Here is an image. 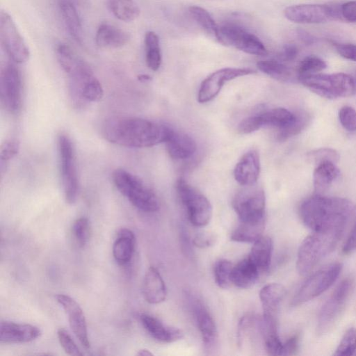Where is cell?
<instances>
[{"mask_svg": "<svg viewBox=\"0 0 356 356\" xmlns=\"http://www.w3.org/2000/svg\"><path fill=\"white\" fill-rule=\"evenodd\" d=\"M266 218L252 220L240 221V224L232 232L231 240L241 243H254L262 236Z\"/></svg>", "mask_w": 356, "mask_h": 356, "instance_id": "30", "label": "cell"}, {"mask_svg": "<svg viewBox=\"0 0 356 356\" xmlns=\"http://www.w3.org/2000/svg\"><path fill=\"white\" fill-rule=\"evenodd\" d=\"M355 210L350 200L316 194L302 202L299 211L304 224L313 231H328L345 229Z\"/></svg>", "mask_w": 356, "mask_h": 356, "instance_id": "2", "label": "cell"}, {"mask_svg": "<svg viewBox=\"0 0 356 356\" xmlns=\"http://www.w3.org/2000/svg\"><path fill=\"white\" fill-rule=\"evenodd\" d=\"M232 264L230 261L225 259H219L215 264L213 274L215 282L222 289H228L232 285Z\"/></svg>", "mask_w": 356, "mask_h": 356, "instance_id": "38", "label": "cell"}, {"mask_svg": "<svg viewBox=\"0 0 356 356\" xmlns=\"http://www.w3.org/2000/svg\"><path fill=\"white\" fill-rule=\"evenodd\" d=\"M72 234L80 248L84 247L89 241L90 227L88 219L81 217L76 219L72 225Z\"/></svg>", "mask_w": 356, "mask_h": 356, "instance_id": "42", "label": "cell"}, {"mask_svg": "<svg viewBox=\"0 0 356 356\" xmlns=\"http://www.w3.org/2000/svg\"><path fill=\"white\" fill-rule=\"evenodd\" d=\"M59 10L70 35L77 42L81 43L83 29L77 10L71 0H59Z\"/></svg>", "mask_w": 356, "mask_h": 356, "instance_id": "28", "label": "cell"}, {"mask_svg": "<svg viewBox=\"0 0 356 356\" xmlns=\"http://www.w3.org/2000/svg\"><path fill=\"white\" fill-rule=\"evenodd\" d=\"M41 334L33 325L2 321L0 324V341L2 343H22L32 341Z\"/></svg>", "mask_w": 356, "mask_h": 356, "instance_id": "19", "label": "cell"}, {"mask_svg": "<svg viewBox=\"0 0 356 356\" xmlns=\"http://www.w3.org/2000/svg\"><path fill=\"white\" fill-rule=\"evenodd\" d=\"M254 73V70L246 67H225L215 71L202 82L197 95L198 102L202 104L211 101L226 82Z\"/></svg>", "mask_w": 356, "mask_h": 356, "instance_id": "15", "label": "cell"}, {"mask_svg": "<svg viewBox=\"0 0 356 356\" xmlns=\"http://www.w3.org/2000/svg\"><path fill=\"white\" fill-rule=\"evenodd\" d=\"M309 163L316 166L321 163L330 161L337 163L339 160V153L330 147H321L310 151L307 154Z\"/></svg>", "mask_w": 356, "mask_h": 356, "instance_id": "41", "label": "cell"}, {"mask_svg": "<svg viewBox=\"0 0 356 356\" xmlns=\"http://www.w3.org/2000/svg\"><path fill=\"white\" fill-rule=\"evenodd\" d=\"M327 67L326 63L316 56H308L300 63L297 69V78L312 74H316Z\"/></svg>", "mask_w": 356, "mask_h": 356, "instance_id": "39", "label": "cell"}, {"mask_svg": "<svg viewBox=\"0 0 356 356\" xmlns=\"http://www.w3.org/2000/svg\"><path fill=\"white\" fill-rule=\"evenodd\" d=\"M165 143L170 156L176 160L190 158L197 149L195 141L193 138L172 129Z\"/></svg>", "mask_w": 356, "mask_h": 356, "instance_id": "22", "label": "cell"}, {"mask_svg": "<svg viewBox=\"0 0 356 356\" xmlns=\"http://www.w3.org/2000/svg\"><path fill=\"white\" fill-rule=\"evenodd\" d=\"M0 40L6 53L15 63H23L29 59L30 51L26 42L12 17L3 10L0 13Z\"/></svg>", "mask_w": 356, "mask_h": 356, "instance_id": "11", "label": "cell"}, {"mask_svg": "<svg viewBox=\"0 0 356 356\" xmlns=\"http://www.w3.org/2000/svg\"><path fill=\"white\" fill-rule=\"evenodd\" d=\"M344 229L314 231L302 242L298 251L296 268L301 275L308 274L334 250Z\"/></svg>", "mask_w": 356, "mask_h": 356, "instance_id": "3", "label": "cell"}, {"mask_svg": "<svg viewBox=\"0 0 356 356\" xmlns=\"http://www.w3.org/2000/svg\"><path fill=\"white\" fill-rule=\"evenodd\" d=\"M139 318L145 330L158 341L172 343L183 337L184 334L181 330L163 324L156 317L147 314H140Z\"/></svg>", "mask_w": 356, "mask_h": 356, "instance_id": "21", "label": "cell"}, {"mask_svg": "<svg viewBox=\"0 0 356 356\" xmlns=\"http://www.w3.org/2000/svg\"><path fill=\"white\" fill-rule=\"evenodd\" d=\"M108 6L113 15L123 22H132L140 15V9L134 0H108Z\"/></svg>", "mask_w": 356, "mask_h": 356, "instance_id": "34", "label": "cell"}, {"mask_svg": "<svg viewBox=\"0 0 356 356\" xmlns=\"http://www.w3.org/2000/svg\"><path fill=\"white\" fill-rule=\"evenodd\" d=\"M136 355H140V356H149V355H153V353H152L149 350L147 349H141V350H139L137 353H136Z\"/></svg>", "mask_w": 356, "mask_h": 356, "instance_id": "53", "label": "cell"}, {"mask_svg": "<svg viewBox=\"0 0 356 356\" xmlns=\"http://www.w3.org/2000/svg\"><path fill=\"white\" fill-rule=\"evenodd\" d=\"M311 117L305 111H300L296 113L293 121L286 127L280 129L277 138L280 140H285L289 138L296 136L304 130L309 124Z\"/></svg>", "mask_w": 356, "mask_h": 356, "instance_id": "35", "label": "cell"}, {"mask_svg": "<svg viewBox=\"0 0 356 356\" xmlns=\"http://www.w3.org/2000/svg\"><path fill=\"white\" fill-rule=\"evenodd\" d=\"M60 175L66 202L74 204L79 191L74 146L69 136L60 134L57 139Z\"/></svg>", "mask_w": 356, "mask_h": 356, "instance_id": "6", "label": "cell"}, {"mask_svg": "<svg viewBox=\"0 0 356 356\" xmlns=\"http://www.w3.org/2000/svg\"><path fill=\"white\" fill-rule=\"evenodd\" d=\"M295 117L296 113L284 108H275L243 119L239 123V129L243 134L252 133L264 126L276 127L280 130L289 125Z\"/></svg>", "mask_w": 356, "mask_h": 356, "instance_id": "16", "label": "cell"}, {"mask_svg": "<svg viewBox=\"0 0 356 356\" xmlns=\"http://www.w3.org/2000/svg\"><path fill=\"white\" fill-rule=\"evenodd\" d=\"M216 241V236L213 233L204 232L195 235L193 243L198 248H205L213 245Z\"/></svg>", "mask_w": 356, "mask_h": 356, "instance_id": "46", "label": "cell"}, {"mask_svg": "<svg viewBox=\"0 0 356 356\" xmlns=\"http://www.w3.org/2000/svg\"><path fill=\"white\" fill-rule=\"evenodd\" d=\"M273 243L270 237L262 236L252 245L248 257L257 266L259 272H266L268 270L272 253Z\"/></svg>", "mask_w": 356, "mask_h": 356, "instance_id": "29", "label": "cell"}, {"mask_svg": "<svg viewBox=\"0 0 356 356\" xmlns=\"http://www.w3.org/2000/svg\"><path fill=\"white\" fill-rule=\"evenodd\" d=\"M192 310L206 351H213L218 345V334L212 316L197 298L192 299Z\"/></svg>", "mask_w": 356, "mask_h": 356, "instance_id": "18", "label": "cell"}, {"mask_svg": "<svg viewBox=\"0 0 356 356\" xmlns=\"http://www.w3.org/2000/svg\"><path fill=\"white\" fill-rule=\"evenodd\" d=\"M356 355V329L350 327L343 334L334 355L352 356Z\"/></svg>", "mask_w": 356, "mask_h": 356, "instance_id": "40", "label": "cell"}, {"mask_svg": "<svg viewBox=\"0 0 356 356\" xmlns=\"http://www.w3.org/2000/svg\"><path fill=\"white\" fill-rule=\"evenodd\" d=\"M257 67L263 73L279 81H289L293 76L291 69L278 59L259 60Z\"/></svg>", "mask_w": 356, "mask_h": 356, "instance_id": "33", "label": "cell"}, {"mask_svg": "<svg viewBox=\"0 0 356 356\" xmlns=\"http://www.w3.org/2000/svg\"><path fill=\"white\" fill-rule=\"evenodd\" d=\"M260 321L261 318H258L252 314H248L241 318L237 329V343L238 346L242 347L248 339L253 335L252 332L259 327Z\"/></svg>", "mask_w": 356, "mask_h": 356, "instance_id": "37", "label": "cell"}, {"mask_svg": "<svg viewBox=\"0 0 356 356\" xmlns=\"http://www.w3.org/2000/svg\"><path fill=\"white\" fill-rule=\"evenodd\" d=\"M233 200V207L240 221L252 220L265 217L266 197L263 189L254 185L244 186Z\"/></svg>", "mask_w": 356, "mask_h": 356, "instance_id": "13", "label": "cell"}, {"mask_svg": "<svg viewBox=\"0 0 356 356\" xmlns=\"http://www.w3.org/2000/svg\"><path fill=\"white\" fill-rule=\"evenodd\" d=\"M356 250V222L353 227L343 248L342 252L344 254H349Z\"/></svg>", "mask_w": 356, "mask_h": 356, "instance_id": "51", "label": "cell"}, {"mask_svg": "<svg viewBox=\"0 0 356 356\" xmlns=\"http://www.w3.org/2000/svg\"><path fill=\"white\" fill-rule=\"evenodd\" d=\"M19 151V143L15 139L3 142L0 147V156L2 161H8L15 157Z\"/></svg>", "mask_w": 356, "mask_h": 356, "instance_id": "45", "label": "cell"}, {"mask_svg": "<svg viewBox=\"0 0 356 356\" xmlns=\"http://www.w3.org/2000/svg\"><path fill=\"white\" fill-rule=\"evenodd\" d=\"M215 38L220 43L233 47L248 54H268L267 49L258 37L237 24H225L219 26Z\"/></svg>", "mask_w": 356, "mask_h": 356, "instance_id": "10", "label": "cell"}, {"mask_svg": "<svg viewBox=\"0 0 356 356\" xmlns=\"http://www.w3.org/2000/svg\"><path fill=\"white\" fill-rule=\"evenodd\" d=\"M285 293L284 287L278 283H270L262 287L259 292L262 316L277 317L278 308Z\"/></svg>", "mask_w": 356, "mask_h": 356, "instance_id": "25", "label": "cell"}, {"mask_svg": "<svg viewBox=\"0 0 356 356\" xmlns=\"http://www.w3.org/2000/svg\"><path fill=\"white\" fill-rule=\"evenodd\" d=\"M298 52V48L296 44L288 43L283 46L277 55V58L282 62L292 61L297 57Z\"/></svg>", "mask_w": 356, "mask_h": 356, "instance_id": "48", "label": "cell"}, {"mask_svg": "<svg viewBox=\"0 0 356 356\" xmlns=\"http://www.w3.org/2000/svg\"><path fill=\"white\" fill-rule=\"evenodd\" d=\"M341 269V264L336 262L330 264L312 274L294 295L291 300V306L300 305L325 291L337 280Z\"/></svg>", "mask_w": 356, "mask_h": 356, "instance_id": "9", "label": "cell"}, {"mask_svg": "<svg viewBox=\"0 0 356 356\" xmlns=\"http://www.w3.org/2000/svg\"><path fill=\"white\" fill-rule=\"evenodd\" d=\"M136 238L129 229H122L113 245V255L120 265L128 264L132 259L135 249Z\"/></svg>", "mask_w": 356, "mask_h": 356, "instance_id": "26", "label": "cell"}, {"mask_svg": "<svg viewBox=\"0 0 356 356\" xmlns=\"http://www.w3.org/2000/svg\"><path fill=\"white\" fill-rule=\"evenodd\" d=\"M172 128L136 117H113L104 122L102 132L113 144L129 147H149L165 143Z\"/></svg>", "mask_w": 356, "mask_h": 356, "instance_id": "1", "label": "cell"}, {"mask_svg": "<svg viewBox=\"0 0 356 356\" xmlns=\"http://www.w3.org/2000/svg\"><path fill=\"white\" fill-rule=\"evenodd\" d=\"M56 298L67 314L70 326L80 343L85 348H90L86 321L79 305L72 298L65 294H57Z\"/></svg>", "mask_w": 356, "mask_h": 356, "instance_id": "17", "label": "cell"}, {"mask_svg": "<svg viewBox=\"0 0 356 356\" xmlns=\"http://www.w3.org/2000/svg\"><path fill=\"white\" fill-rule=\"evenodd\" d=\"M178 195L186 208L190 222L195 227H204L210 222L213 209L209 200L183 178L177 182Z\"/></svg>", "mask_w": 356, "mask_h": 356, "instance_id": "8", "label": "cell"}, {"mask_svg": "<svg viewBox=\"0 0 356 356\" xmlns=\"http://www.w3.org/2000/svg\"><path fill=\"white\" fill-rule=\"evenodd\" d=\"M189 13L206 32L216 37L219 26L207 10L198 6H191L189 7Z\"/></svg>", "mask_w": 356, "mask_h": 356, "instance_id": "36", "label": "cell"}, {"mask_svg": "<svg viewBox=\"0 0 356 356\" xmlns=\"http://www.w3.org/2000/svg\"><path fill=\"white\" fill-rule=\"evenodd\" d=\"M285 17L294 23L320 24L341 19L340 6L327 4H298L286 7Z\"/></svg>", "mask_w": 356, "mask_h": 356, "instance_id": "12", "label": "cell"}, {"mask_svg": "<svg viewBox=\"0 0 356 356\" xmlns=\"http://www.w3.org/2000/svg\"><path fill=\"white\" fill-rule=\"evenodd\" d=\"M112 179L117 189L138 209L146 213L159 209L156 195L137 176L124 169H116Z\"/></svg>", "mask_w": 356, "mask_h": 356, "instance_id": "4", "label": "cell"}, {"mask_svg": "<svg viewBox=\"0 0 356 356\" xmlns=\"http://www.w3.org/2000/svg\"><path fill=\"white\" fill-rule=\"evenodd\" d=\"M340 175V170L334 163L326 161L317 165L313 174L314 191L321 194L331 186Z\"/></svg>", "mask_w": 356, "mask_h": 356, "instance_id": "31", "label": "cell"}, {"mask_svg": "<svg viewBox=\"0 0 356 356\" xmlns=\"http://www.w3.org/2000/svg\"><path fill=\"white\" fill-rule=\"evenodd\" d=\"M296 34L298 39L305 45H312L316 42V38L305 30L298 29Z\"/></svg>", "mask_w": 356, "mask_h": 356, "instance_id": "52", "label": "cell"}, {"mask_svg": "<svg viewBox=\"0 0 356 356\" xmlns=\"http://www.w3.org/2000/svg\"><path fill=\"white\" fill-rule=\"evenodd\" d=\"M143 294L145 300L150 304H159L166 298L165 282L158 270L153 266L149 267L145 275Z\"/></svg>", "mask_w": 356, "mask_h": 356, "instance_id": "23", "label": "cell"}, {"mask_svg": "<svg viewBox=\"0 0 356 356\" xmlns=\"http://www.w3.org/2000/svg\"><path fill=\"white\" fill-rule=\"evenodd\" d=\"M57 335L60 346L67 354L72 356L83 355L79 347L65 329L60 328L57 332Z\"/></svg>", "mask_w": 356, "mask_h": 356, "instance_id": "43", "label": "cell"}, {"mask_svg": "<svg viewBox=\"0 0 356 356\" xmlns=\"http://www.w3.org/2000/svg\"><path fill=\"white\" fill-rule=\"evenodd\" d=\"M145 61L147 67L156 71L161 64V52L159 38L154 31H147L145 35Z\"/></svg>", "mask_w": 356, "mask_h": 356, "instance_id": "32", "label": "cell"}, {"mask_svg": "<svg viewBox=\"0 0 356 356\" xmlns=\"http://www.w3.org/2000/svg\"><path fill=\"white\" fill-rule=\"evenodd\" d=\"M138 79L140 81L145 82V81H150L151 80V77L149 75H147V74H140V75H139L138 76Z\"/></svg>", "mask_w": 356, "mask_h": 356, "instance_id": "54", "label": "cell"}, {"mask_svg": "<svg viewBox=\"0 0 356 356\" xmlns=\"http://www.w3.org/2000/svg\"><path fill=\"white\" fill-rule=\"evenodd\" d=\"M0 80L3 104L10 113H18L22 104V79L18 68L13 63L6 64L1 70Z\"/></svg>", "mask_w": 356, "mask_h": 356, "instance_id": "14", "label": "cell"}, {"mask_svg": "<svg viewBox=\"0 0 356 356\" xmlns=\"http://www.w3.org/2000/svg\"><path fill=\"white\" fill-rule=\"evenodd\" d=\"M298 79L309 90L326 99L350 97L355 91L353 77L342 72L331 74L316 73L300 76Z\"/></svg>", "mask_w": 356, "mask_h": 356, "instance_id": "5", "label": "cell"}, {"mask_svg": "<svg viewBox=\"0 0 356 356\" xmlns=\"http://www.w3.org/2000/svg\"><path fill=\"white\" fill-rule=\"evenodd\" d=\"M352 279L343 280L323 305L317 321L316 332L322 335L329 332L343 314L353 292Z\"/></svg>", "mask_w": 356, "mask_h": 356, "instance_id": "7", "label": "cell"}, {"mask_svg": "<svg viewBox=\"0 0 356 356\" xmlns=\"http://www.w3.org/2000/svg\"><path fill=\"white\" fill-rule=\"evenodd\" d=\"M335 49L343 58L356 61V44H337L335 45Z\"/></svg>", "mask_w": 356, "mask_h": 356, "instance_id": "50", "label": "cell"}, {"mask_svg": "<svg viewBox=\"0 0 356 356\" xmlns=\"http://www.w3.org/2000/svg\"><path fill=\"white\" fill-rule=\"evenodd\" d=\"M259 273L257 266L247 257L233 266L231 275L232 285L241 289L250 288L257 282Z\"/></svg>", "mask_w": 356, "mask_h": 356, "instance_id": "27", "label": "cell"}, {"mask_svg": "<svg viewBox=\"0 0 356 356\" xmlns=\"http://www.w3.org/2000/svg\"><path fill=\"white\" fill-rule=\"evenodd\" d=\"M261 170L258 152L250 150L243 155L234 170L235 180L243 186L254 185Z\"/></svg>", "mask_w": 356, "mask_h": 356, "instance_id": "20", "label": "cell"}, {"mask_svg": "<svg viewBox=\"0 0 356 356\" xmlns=\"http://www.w3.org/2000/svg\"><path fill=\"white\" fill-rule=\"evenodd\" d=\"M341 19L356 22V1H347L340 6Z\"/></svg>", "mask_w": 356, "mask_h": 356, "instance_id": "47", "label": "cell"}, {"mask_svg": "<svg viewBox=\"0 0 356 356\" xmlns=\"http://www.w3.org/2000/svg\"><path fill=\"white\" fill-rule=\"evenodd\" d=\"M339 119L342 127L350 132L356 131V111L348 106L341 108Z\"/></svg>", "mask_w": 356, "mask_h": 356, "instance_id": "44", "label": "cell"}, {"mask_svg": "<svg viewBox=\"0 0 356 356\" xmlns=\"http://www.w3.org/2000/svg\"><path fill=\"white\" fill-rule=\"evenodd\" d=\"M300 337L298 334H295L290 337L284 343L280 355H295L299 350Z\"/></svg>", "mask_w": 356, "mask_h": 356, "instance_id": "49", "label": "cell"}, {"mask_svg": "<svg viewBox=\"0 0 356 356\" xmlns=\"http://www.w3.org/2000/svg\"><path fill=\"white\" fill-rule=\"evenodd\" d=\"M128 32L108 23H103L98 27L95 42L102 48L115 49L122 47L129 40Z\"/></svg>", "mask_w": 356, "mask_h": 356, "instance_id": "24", "label": "cell"}]
</instances>
